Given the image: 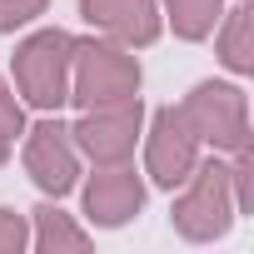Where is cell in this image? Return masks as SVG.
I'll list each match as a JSON object with an SVG mask.
<instances>
[{
    "label": "cell",
    "instance_id": "1",
    "mask_svg": "<svg viewBox=\"0 0 254 254\" xmlns=\"http://www.w3.org/2000/svg\"><path fill=\"white\" fill-rule=\"evenodd\" d=\"M145 75L140 60L130 55V45H115L105 35H85L70 45V105L75 110H95V105H115L140 95Z\"/></svg>",
    "mask_w": 254,
    "mask_h": 254
},
{
    "label": "cell",
    "instance_id": "2",
    "mask_svg": "<svg viewBox=\"0 0 254 254\" xmlns=\"http://www.w3.org/2000/svg\"><path fill=\"white\" fill-rule=\"evenodd\" d=\"M234 219H239V204H234L229 165L224 160H199L190 170V180L180 185V199L170 209L175 234L190 239V244H214V239L229 234Z\"/></svg>",
    "mask_w": 254,
    "mask_h": 254
},
{
    "label": "cell",
    "instance_id": "3",
    "mask_svg": "<svg viewBox=\"0 0 254 254\" xmlns=\"http://www.w3.org/2000/svg\"><path fill=\"white\" fill-rule=\"evenodd\" d=\"M70 45H75V35L60 30V25L35 30V35H25V40L15 45L10 75H15L20 105L55 115V110L70 100Z\"/></svg>",
    "mask_w": 254,
    "mask_h": 254
},
{
    "label": "cell",
    "instance_id": "4",
    "mask_svg": "<svg viewBox=\"0 0 254 254\" xmlns=\"http://www.w3.org/2000/svg\"><path fill=\"white\" fill-rule=\"evenodd\" d=\"M70 135H75L80 160H90V165H130L135 145L145 135V105H140V95H130V100H115V105L80 110Z\"/></svg>",
    "mask_w": 254,
    "mask_h": 254
},
{
    "label": "cell",
    "instance_id": "5",
    "mask_svg": "<svg viewBox=\"0 0 254 254\" xmlns=\"http://www.w3.org/2000/svg\"><path fill=\"white\" fill-rule=\"evenodd\" d=\"M185 120L199 135V145H214L224 155L249 150V95L229 80H199L185 95Z\"/></svg>",
    "mask_w": 254,
    "mask_h": 254
},
{
    "label": "cell",
    "instance_id": "6",
    "mask_svg": "<svg viewBox=\"0 0 254 254\" xmlns=\"http://www.w3.org/2000/svg\"><path fill=\"white\" fill-rule=\"evenodd\" d=\"M140 140H145V175L160 190H180L190 180V170L199 165V135L190 130L180 105H160Z\"/></svg>",
    "mask_w": 254,
    "mask_h": 254
},
{
    "label": "cell",
    "instance_id": "7",
    "mask_svg": "<svg viewBox=\"0 0 254 254\" xmlns=\"http://www.w3.org/2000/svg\"><path fill=\"white\" fill-rule=\"evenodd\" d=\"M20 140H25V155H20L25 160V175H30V185L40 194L60 199V194H70L80 185V150H75L70 125H60L55 115H45V120L30 125Z\"/></svg>",
    "mask_w": 254,
    "mask_h": 254
},
{
    "label": "cell",
    "instance_id": "8",
    "mask_svg": "<svg viewBox=\"0 0 254 254\" xmlns=\"http://www.w3.org/2000/svg\"><path fill=\"white\" fill-rule=\"evenodd\" d=\"M80 15L95 35H105L115 45H130V50L155 45L165 30L160 0H80Z\"/></svg>",
    "mask_w": 254,
    "mask_h": 254
},
{
    "label": "cell",
    "instance_id": "9",
    "mask_svg": "<svg viewBox=\"0 0 254 254\" xmlns=\"http://www.w3.org/2000/svg\"><path fill=\"white\" fill-rule=\"evenodd\" d=\"M145 209V180L130 165H95L85 180V219L95 229H120Z\"/></svg>",
    "mask_w": 254,
    "mask_h": 254
},
{
    "label": "cell",
    "instance_id": "10",
    "mask_svg": "<svg viewBox=\"0 0 254 254\" xmlns=\"http://www.w3.org/2000/svg\"><path fill=\"white\" fill-rule=\"evenodd\" d=\"M30 244L40 254H80V249H90V229L75 224L60 204H35L30 209Z\"/></svg>",
    "mask_w": 254,
    "mask_h": 254
},
{
    "label": "cell",
    "instance_id": "11",
    "mask_svg": "<svg viewBox=\"0 0 254 254\" xmlns=\"http://www.w3.org/2000/svg\"><path fill=\"white\" fill-rule=\"evenodd\" d=\"M214 30H219V60H224V70L254 75V10H249V0H239L234 10H224Z\"/></svg>",
    "mask_w": 254,
    "mask_h": 254
},
{
    "label": "cell",
    "instance_id": "12",
    "mask_svg": "<svg viewBox=\"0 0 254 254\" xmlns=\"http://www.w3.org/2000/svg\"><path fill=\"white\" fill-rule=\"evenodd\" d=\"M160 5H165V20L175 25V35L190 40V45L209 40L219 15H224V0H160Z\"/></svg>",
    "mask_w": 254,
    "mask_h": 254
},
{
    "label": "cell",
    "instance_id": "13",
    "mask_svg": "<svg viewBox=\"0 0 254 254\" xmlns=\"http://www.w3.org/2000/svg\"><path fill=\"white\" fill-rule=\"evenodd\" d=\"M20 135H25V105H20L15 85L0 75V165L10 160V150H15Z\"/></svg>",
    "mask_w": 254,
    "mask_h": 254
},
{
    "label": "cell",
    "instance_id": "14",
    "mask_svg": "<svg viewBox=\"0 0 254 254\" xmlns=\"http://www.w3.org/2000/svg\"><path fill=\"white\" fill-rule=\"evenodd\" d=\"M50 10V0H0V35H15Z\"/></svg>",
    "mask_w": 254,
    "mask_h": 254
},
{
    "label": "cell",
    "instance_id": "15",
    "mask_svg": "<svg viewBox=\"0 0 254 254\" xmlns=\"http://www.w3.org/2000/svg\"><path fill=\"white\" fill-rule=\"evenodd\" d=\"M20 249H30V219L0 204V254H20Z\"/></svg>",
    "mask_w": 254,
    "mask_h": 254
}]
</instances>
